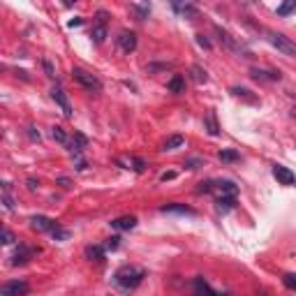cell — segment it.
<instances>
[{"label":"cell","mask_w":296,"mask_h":296,"mask_svg":"<svg viewBox=\"0 0 296 296\" xmlns=\"http://www.w3.org/2000/svg\"><path fill=\"white\" fill-rule=\"evenodd\" d=\"M144 278H146V271L141 266H121L113 273V282L125 291L136 289V287L144 282Z\"/></svg>","instance_id":"cell-1"},{"label":"cell","mask_w":296,"mask_h":296,"mask_svg":"<svg viewBox=\"0 0 296 296\" xmlns=\"http://www.w3.org/2000/svg\"><path fill=\"white\" fill-rule=\"evenodd\" d=\"M72 79L88 93H100L102 90V81H100L93 72H88V70H83V67H72Z\"/></svg>","instance_id":"cell-2"},{"label":"cell","mask_w":296,"mask_h":296,"mask_svg":"<svg viewBox=\"0 0 296 296\" xmlns=\"http://www.w3.org/2000/svg\"><path fill=\"white\" fill-rule=\"evenodd\" d=\"M266 42L271 44V47H276L280 54L289 56V58H296V42L289 37H285L282 33H271V30H266Z\"/></svg>","instance_id":"cell-3"},{"label":"cell","mask_w":296,"mask_h":296,"mask_svg":"<svg viewBox=\"0 0 296 296\" xmlns=\"http://www.w3.org/2000/svg\"><path fill=\"white\" fill-rule=\"evenodd\" d=\"M107 19H109V14L104 10H100L95 14V24H93V28H90V37L95 44H102L104 39H107Z\"/></svg>","instance_id":"cell-4"},{"label":"cell","mask_w":296,"mask_h":296,"mask_svg":"<svg viewBox=\"0 0 296 296\" xmlns=\"http://www.w3.org/2000/svg\"><path fill=\"white\" fill-rule=\"evenodd\" d=\"M213 33L218 35V42L222 44L224 49H229V51H234V54H243V56H250L248 51H245V47H243L241 42H236V39H234L232 35L227 33V30H222V28H220V26H215V28H213Z\"/></svg>","instance_id":"cell-5"},{"label":"cell","mask_w":296,"mask_h":296,"mask_svg":"<svg viewBox=\"0 0 296 296\" xmlns=\"http://www.w3.org/2000/svg\"><path fill=\"white\" fill-rule=\"evenodd\" d=\"M30 285L26 280H10L0 287V296H28Z\"/></svg>","instance_id":"cell-6"},{"label":"cell","mask_w":296,"mask_h":296,"mask_svg":"<svg viewBox=\"0 0 296 296\" xmlns=\"http://www.w3.org/2000/svg\"><path fill=\"white\" fill-rule=\"evenodd\" d=\"M116 165L121 167V169H127V171H136V174H144L146 171V160H141V157L136 155H121L116 160Z\"/></svg>","instance_id":"cell-7"},{"label":"cell","mask_w":296,"mask_h":296,"mask_svg":"<svg viewBox=\"0 0 296 296\" xmlns=\"http://www.w3.org/2000/svg\"><path fill=\"white\" fill-rule=\"evenodd\" d=\"M51 97H54V102L60 107V111H63L65 118H72V104H70L67 95H65V90L60 86H54L51 88Z\"/></svg>","instance_id":"cell-8"},{"label":"cell","mask_w":296,"mask_h":296,"mask_svg":"<svg viewBox=\"0 0 296 296\" xmlns=\"http://www.w3.org/2000/svg\"><path fill=\"white\" fill-rule=\"evenodd\" d=\"M28 222H30V227H33L35 232H49V234H51L54 229H58V222L51 220V218H47V215H33Z\"/></svg>","instance_id":"cell-9"},{"label":"cell","mask_w":296,"mask_h":296,"mask_svg":"<svg viewBox=\"0 0 296 296\" xmlns=\"http://www.w3.org/2000/svg\"><path fill=\"white\" fill-rule=\"evenodd\" d=\"M273 176H276V178H278V183H280V185H287V188H291V185H296V174L289 169V167L273 165Z\"/></svg>","instance_id":"cell-10"},{"label":"cell","mask_w":296,"mask_h":296,"mask_svg":"<svg viewBox=\"0 0 296 296\" xmlns=\"http://www.w3.org/2000/svg\"><path fill=\"white\" fill-rule=\"evenodd\" d=\"M116 42H118V47H121V51L132 54V51L136 49V35L132 33V30H123V33H118Z\"/></svg>","instance_id":"cell-11"},{"label":"cell","mask_w":296,"mask_h":296,"mask_svg":"<svg viewBox=\"0 0 296 296\" xmlns=\"http://www.w3.org/2000/svg\"><path fill=\"white\" fill-rule=\"evenodd\" d=\"M213 192H218V197H234V199H236L238 185H234L232 180H215V190H213Z\"/></svg>","instance_id":"cell-12"},{"label":"cell","mask_w":296,"mask_h":296,"mask_svg":"<svg viewBox=\"0 0 296 296\" xmlns=\"http://www.w3.org/2000/svg\"><path fill=\"white\" fill-rule=\"evenodd\" d=\"M37 253L35 248H30V245H19V250L14 253V257H12V266H19V264H26L33 255Z\"/></svg>","instance_id":"cell-13"},{"label":"cell","mask_w":296,"mask_h":296,"mask_svg":"<svg viewBox=\"0 0 296 296\" xmlns=\"http://www.w3.org/2000/svg\"><path fill=\"white\" fill-rule=\"evenodd\" d=\"M111 227L118 229V232H130V229L136 227V218L134 215H121V218L111 220Z\"/></svg>","instance_id":"cell-14"},{"label":"cell","mask_w":296,"mask_h":296,"mask_svg":"<svg viewBox=\"0 0 296 296\" xmlns=\"http://www.w3.org/2000/svg\"><path fill=\"white\" fill-rule=\"evenodd\" d=\"M86 146H88V139H86V136H83L81 132H74L72 141H70V153H72V157H74V155H81Z\"/></svg>","instance_id":"cell-15"},{"label":"cell","mask_w":296,"mask_h":296,"mask_svg":"<svg viewBox=\"0 0 296 296\" xmlns=\"http://www.w3.org/2000/svg\"><path fill=\"white\" fill-rule=\"evenodd\" d=\"M250 77L257 79V81H280V72H268V70H259V67L250 70Z\"/></svg>","instance_id":"cell-16"},{"label":"cell","mask_w":296,"mask_h":296,"mask_svg":"<svg viewBox=\"0 0 296 296\" xmlns=\"http://www.w3.org/2000/svg\"><path fill=\"white\" fill-rule=\"evenodd\" d=\"M130 12H132V14H134L139 21H144V19H148V14H151V5H148V3H132Z\"/></svg>","instance_id":"cell-17"},{"label":"cell","mask_w":296,"mask_h":296,"mask_svg":"<svg viewBox=\"0 0 296 296\" xmlns=\"http://www.w3.org/2000/svg\"><path fill=\"white\" fill-rule=\"evenodd\" d=\"M162 213H178V215H194V211L185 204H165L162 206Z\"/></svg>","instance_id":"cell-18"},{"label":"cell","mask_w":296,"mask_h":296,"mask_svg":"<svg viewBox=\"0 0 296 296\" xmlns=\"http://www.w3.org/2000/svg\"><path fill=\"white\" fill-rule=\"evenodd\" d=\"M167 90L174 93V95H178V93H185V79L180 77V74H174V77L169 79V83H167Z\"/></svg>","instance_id":"cell-19"},{"label":"cell","mask_w":296,"mask_h":296,"mask_svg":"<svg viewBox=\"0 0 296 296\" xmlns=\"http://www.w3.org/2000/svg\"><path fill=\"white\" fill-rule=\"evenodd\" d=\"M234 206H236V199H234V197H218V199H215V209H218L220 213H227V211H232Z\"/></svg>","instance_id":"cell-20"},{"label":"cell","mask_w":296,"mask_h":296,"mask_svg":"<svg viewBox=\"0 0 296 296\" xmlns=\"http://www.w3.org/2000/svg\"><path fill=\"white\" fill-rule=\"evenodd\" d=\"M86 257L90 259V262H102V259H104V248H102V245H88Z\"/></svg>","instance_id":"cell-21"},{"label":"cell","mask_w":296,"mask_h":296,"mask_svg":"<svg viewBox=\"0 0 296 296\" xmlns=\"http://www.w3.org/2000/svg\"><path fill=\"white\" fill-rule=\"evenodd\" d=\"M171 7H174L178 14H183V16H197V7L190 5V3H174Z\"/></svg>","instance_id":"cell-22"},{"label":"cell","mask_w":296,"mask_h":296,"mask_svg":"<svg viewBox=\"0 0 296 296\" xmlns=\"http://www.w3.org/2000/svg\"><path fill=\"white\" fill-rule=\"evenodd\" d=\"M185 144V139L180 134H174V136H169V139L162 144V151H174V148H180V146Z\"/></svg>","instance_id":"cell-23"},{"label":"cell","mask_w":296,"mask_h":296,"mask_svg":"<svg viewBox=\"0 0 296 296\" xmlns=\"http://www.w3.org/2000/svg\"><path fill=\"white\" fill-rule=\"evenodd\" d=\"M51 136H54V141H58L60 146H70V136L63 127H54V130H51Z\"/></svg>","instance_id":"cell-24"},{"label":"cell","mask_w":296,"mask_h":296,"mask_svg":"<svg viewBox=\"0 0 296 296\" xmlns=\"http://www.w3.org/2000/svg\"><path fill=\"white\" fill-rule=\"evenodd\" d=\"M194 289H197V294H199V296H215V291L211 289V287L206 285L201 278H197V280H194Z\"/></svg>","instance_id":"cell-25"},{"label":"cell","mask_w":296,"mask_h":296,"mask_svg":"<svg viewBox=\"0 0 296 296\" xmlns=\"http://www.w3.org/2000/svg\"><path fill=\"white\" fill-rule=\"evenodd\" d=\"M190 72H192V77H194V81H197V83H206V81H209V74H206V70L199 67V65H192V67H190Z\"/></svg>","instance_id":"cell-26"},{"label":"cell","mask_w":296,"mask_h":296,"mask_svg":"<svg viewBox=\"0 0 296 296\" xmlns=\"http://www.w3.org/2000/svg\"><path fill=\"white\" fill-rule=\"evenodd\" d=\"M3 206H5L7 211L14 209V199L10 197V183H3Z\"/></svg>","instance_id":"cell-27"},{"label":"cell","mask_w":296,"mask_h":296,"mask_svg":"<svg viewBox=\"0 0 296 296\" xmlns=\"http://www.w3.org/2000/svg\"><path fill=\"white\" fill-rule=\"evenodd\" d=\"M282 285H285L287 289L296 291V273H285V276H282Z\"/></svg>","instance_id":"cell-28"},{"label":"cell","mask_w":296,"mask_h":296,"mask_svg":"<svg viewBox=\"0 0 296 296\" xmlns=\"http://www.w3.org/2000/svg\"><path fill=\"white\" fill-rule=\"evenodd\" d=\"M232 95H234V97H245V100H250V102H255V97L250 95V90H248V88H238V86H234V88H232Z\"/></svg>","instance_id":"cell-29"},{"label":"cell","mask_w":296,"mask_h":296,"mask_svg":"<svg viewBox=\"0 0 296 296\" xmlns=\"http://www.w3.org/2000/svg\"><path fill=\"white\" fill-rule=\"evenodd\" d=\"M206 127H209V134L211 136H218V123H215V116L213 113H209V118H206Z\"/></svg>","instance_id":"cell-30"},{"label":"cell","mask_w":296,"mask_h":296,"mask_svg":"<svg viewBox=\"0 0 296 296\" xmlns=\"http://www.w3.org/2000/svg\"><path fill=\"white\" fill-rule=\"evenodd\" d=\"M238 157H241V155H238L236 151H220V160H222V162H236Z\"/></svg>","instance_id":"cell-31"},{"label":"cell","mask_w":296,"mask_h":296,"mask_svg":"<svg viewBox=\"0 0 296 296\" xmlns=\"http://www.w3.org/2000/svg\"><path fill=\"white\" fill-rule=\"evenodd\" d=\"M294 10H296V3H282V5L278 7V14H280V16H287V14H291Z\"/></svg>","instance_id":"cell-32"},{"label":"cell","mask_w":296,"mask_h":296,"mask_svg":"<svg viewBox=\"0 0 296 296\" xmlns=\"http://www.w3.org/2000/svg\"><path fill=\"white\" fill-rule=\"evenodd\" d=\"M215 190V180H201L199 183V188H197V192H213Z\"/></svg>","instance_id":"cell-33"},{"label":"cell","mask_w":296,"mask_h":296,"mask_svg":"<svg viewBox=\"0 0 296 296\" xmlns=\"http://www.w3.org/2000/svg\"><path fill=\"white\" fill-rule=\"evenodd\" d=\"M185 167H188V169H199V167H204V160H199V157H188Z\"/></svg>","instance_id":"cell-34"},{"label":"cell","mask_w":296,"mask_h":296,"mask_svg":"<svg viewBox=\"0 0 296 296\" xmlns=\"http://www.w3.org/2000/svg\"><path fill=\"white\" fill-rule=\"evenodd\" d=\"M51 234H54V238H56V241H67V238H70V232H67V229H54V232H51Z\"/></svg>","instance_id":"cell-35"},{"label":"cell","mask_w":296,"mask_h":296,"mask_svg":"<svg viewBox=\"0 0 296 296\" xmlns=\"http://www.w3.org/2000/svg\"><path fill=\"white\" fill-rule=\"evenodd\" d=\"M42 67H44V72H47V77H51V79L56 77V70H54V65L49 63V60H42Z\"/></svg>","instance_id":"cell-36"},{"label":"cell","mask_w":296,"mask_h":296,"mask_svg":"<svg viewBox=\"0 0 296 296\" xmlns=\"http://www.w3.org/2000/svg\"><path fill=\"white\" fill-rule=\"evenodd\" d=\"M3 243H5V245H10V243H14V234H12L10 229H5V232H3Z\"/></svg>","instance_id":"cell-37"},{"label":"cell","mask_w":296,"mask_h":296,"mask_svg":"<svg viewBox=\"0 0 296 296\" xmlns=\"http://www.w3.org/2000/svg\"><path fill=\"white\" fill-rule=\"evenodd\" d=\"M118 245H121V238H118V236H111V238L107 241V248H109V250H116Z\"/></svg>","instance_id":"cell-38"},{"label":"cell","mask_w":296,"mask_h":296,"mask_svg":"<svg viewBox=\"0 0 296 296\" xmlns=\"http://www.w3.org/2000/svg\"><path fill=\"white\" fill-rule=\"evenodd\" d=\"M197 42H199V47H204V49H211V42L204 37V35H197Z\"/></svg>","instance_id":"cell-39"},{"label":"cell","mask_w":296,"mask_h":296,"mask_svg":"<svg viewBox=\"0 0 296 296\" xmlns=\"http://www.w3.org/2000/svg\"><path fill=\"white\" fill-rule=\"evenodd\" d=\"M28 136H30V139H33V141H39V132H37V130H35V127H33V125H30V127H28Z\"/></svg>","instance_id":"cell-40"},{"label":"cell","mask_w":296,"mask_h":296,"mask_svg":"<svg viewBox=\"0 0 296 296\" xmlns=\"http://www.w3.org/2000/svg\"><path fill=\"white\" fill-rule=\"evenodd\" d=\"M160 178L162 180H171V178H176V174H174V171H167V174H162Z\"/></svg>","instance_id":"cell-41"},{"label":"cell","mask_w":296,"mask_h":296,"mask_svg":"<svg viewBox=\"0 0 296 296\" xmlns=\"http://www.w3.org/2000/svg\"><path fill=\"white\" fill-rule=\"evenodd\" d=\"M74 26H81V19H79V16H77V19L70 21V28H74Z\"/></svg>","instance_id":"cell-42"},{"label":"cell","mask_w":296,"mask_h":296,"mask_svg":"<svg viewBox=\"0 0 296 296\" xmlns=\"http://www.w3.org/2000/svg\"><path fill=\"white\" fill-rule=\"evenodd\" d=\"M37 185H39V183H37V180H33V178H30V180H28V188H30V190H35V188H37Z\"/></svg>","instance_id":"cell-43"},{"label":"cell","mask_w":296,"mask_h":296,"mask_svg":"<svg viewBox=\"0 0 296 296\" xmlns=\"http://www.w3.org/2000/svg\"><path fill=\"white\" fill-rule=\"evenodd\" d=\"M291 116H294V118H296V107H294V109H291Z\"/></svg>","instance_id":"cell-44"}]
</instances>
